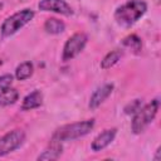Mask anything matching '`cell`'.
Returning <instances> with one entry per match:
<instances>
[{
	"mask_svg": "<svg viewBox=\"0 0 161 161\" xmlns=\"http://www.w3.org/2000/svg\"><path fill=\"white\" fill-rule=\"evenodd\" d=\"M147 10V4L143 0H128L118 6L114 11V20L118 25L128 28L133 25Z\"/></svg>",
	"mask_w": 161,
	"mask_h": 161,
	"instance_id": "cell-1",
	"label": "cell"
},
{
	"mask_svg": "<svg viewBox=\"0 0 161 161\" xmlns=\"http://www.w3.org/2000/svg\"><path fill=\"white\" fill-rule=\"evenodd\" d=\"M94 127V119H86L80 122H74L69 125H64L54 131L52 135V141L55 142H64L80 138L88 135Z\"/></svg>",
	"mask_w": 161,
	"mask_h": 161,
	"instance_id": "cell-2",
	"label": "cell"
},
{
	"mask_svg": "<svg viewBox=\"0 0 161 161\" xmlns=\"http://www.w3.org/2000/svg\"><path fill=\"white\" fill-rule=\"evenodd\" d=\"M158 107H160V101L157 98L151 101L150 103L145 104L143 107H141L133 114V118H132V122H131L132 132L136 133V135L142 133L146 130V127L155 119V117L157 114V111H158Z\"/></svg>",
	"mask_w": 161,
	"mask_h": 161,
	"instance_id": "cell-3",
	"label": "cell"
},
{
	"mask_svg": "<svg viewBox=\"0 0 161 161\" xmlns=\"http://www.w3.org/2000/svg\"><path fill=\"white\" fill-rule=\"evenodd\" d=\"M34 18V11L31 9L20 10L10 16H8L1 24V34L3 36H10L19 31L23 26H25Z\"/></svg>",
	"mask_w": 161,
	"mask_h": 161,
	"instance_id": "cell-4",
	"label": "cell"
},
{
	"mask_svg": "<svg viewBox=\"0 0 161 161\" xmlns=\"http://www.w3.org/2000/svg\"><path fill=\"white\" fill-rule=\"evenodd\" d=\"M87 35L84 33H75L73 34L64 44L63 47V54L62 58L64 62H68L73 58H75L86 47L87 44Z\"/></svg>",
	"mask_w": 161,
	"mask_h": 161,
	"instance_id": "cell-5",
	"label": "cell"
},
{
	"mask_svg": "<svg viewBox=\"0 0 161 161\" xmlns=\"http://www.w3.org/2000/svg\"><path fill=\"white\" fill-rule=\"evenodd\" d=\"M25 141V133L21 130H13L0 137V157L15 151Z\"/></svg>",
	"mask_w": 161,
	"mask_h": 161,
	"instance_id": "cell-6",
	"label": "cell"
},
{
	"mask_svg": "<svg viewBox=\"0 0 161 161\" xmlns=\"http://www.w3.org/2000/svg\"><path fill=\"white\" fill-rule=\"evenodd\" d=\"M38 8L43 11H52L65 16H70L73 14V9L64 0H40Z\"/></svg>",
	"mask_w": 161,
	"mask_h": 161,
	"instance_id": "cell-7",
	"label": "cell"
},
{
	"mask_svg": "<svg viewBox=\"0 0 161 161\" xmlns=\"http://www.w3.org/2000/svg\"><path fill=\"white\" fill-rule=\"evenodd\" d=\"M112 91H113V84H111V83L103 84V86H101L99 88H97V89L92 93V96H91V98H89V103H88L89 108H91V109L98 108V107L111 96Z\"/></svg>",
	"mask_w": 161,
	"mask_h": 161,
	"instance_id": "cell-8",
	"label": "cell"
},
{
	"mask_svg": "<svg viewBox=\"0 0 161 161\" xmlns=\"http://www.w3.org/2000/svg\"><path fill=\"white\" fill-rule=\"evenodd\" d=\"M116 133H117V128H108V130H104L103 132H101L92 141V145H91L92 150L94 152H98V151L104 150L108 145L112 143V141L116 137Z\"/></svg>",
	"mask_w": 161,
	"mask_h": 161,
	"instance_id": "cell-9",
	"label": "cell"
},
{
	"mask_svg": "<svg viewBox=\"0 0 161 161\" xmlns=\"http://www.w3.org/2000/svg\"><path fill=\"white\" fill-rule=\"evenodd\" d=\"M62 151H63V147H62V142H55V141H52V145L49 147H47L38 157L36 160L38 161H52V160H57L59 158V156L62 155Z\"/></svg>",
	"mask_w": 161,
	"mask_h": 161,
	"instance_id": "cell-10",
	"label": "cell"
},
{
	"mask_svg": "<svg viewBox=\"0 0 161 161\" xmlns=\"http://www.w3.org/2000/svg\"><path fill=\"white\" fill-rule=\"evenodd\" d=\"M43 103V94L40 91H33L28 96L24 97L23 103H21V109L23 111H30L34 108L40 107Z\"/></svg>",
	"mask_w": 161,
	"mask_h": 161,
	"instance_id": "cell-11",
	"label": "cell"
},
{
	"mask_svg": "<svg viewBox=\"0 0 161 161\" xmlns=\"http://www.w3.org/2000/svg\"><path fill=\"white\" fill-rule=\"evenodd\" d=\"M19 98V93L15 88H6L1 89L0 92V107H6L10 104H14Z\"/></svg>",
	"mask_w": 161,
	"mask_h": 161,
	"instance_id": "cell-12",
	"label": "cell"
},
{
	"mask_svg": "<svg viewBox=\"0 0 161 161\" xmlns=\"http://www.w3.org/2000/svg\"><path fill=\"white\" fill-rule=\"evenodd\" d=\"M64 29L65 24L57 18H49L44 23V30L48 34H60L64 31Z\"/></svg>",
	"mask_w": 161,
	"mask_h": 161,
	"instance_id": "cell-13",
	"label": "cell"
},
{
	"mask_svg": "<svg viewBox=\"0 0 161 161\" xmlns=\"http://www.w3.org/2000/svg\"><path fill=\"white\" fill-rule=\"evenodd\" d=\"M33 70H34V65L31 62H23L16 67L15 77L18 80H25L33 74Z\"/></svg>",
	"mask_w": 161,
	"mask_h": 161,
	"instance_id": "cell-14",
	"label": "cell"
},
{
	"mask_svg": "<svg viewBox=\"0 0 161 161\" xmlns=\"http://www.w3.org/2000/svg\"><path fill=\"white\" fill-rule=\"evenodd\" d=\"M122 52L116 49V50H112L109 53H107L104 55V58L101 60V68L102 69H109L111 67H113L121 58H122Z\"/></svg>",
	"mask_w": 161,
	"mask_h": 161,
	"instance_id": "cell-15",
	"label": "cell"
},
{
	"mask_svg": "<svg viewBox=\"0 0 161 161\" xmlns=\"http://www.w3.org/2000/svg\"><path fill=\"white\" fill-rule=\"evenodd\" d=\"M122 44L126 48H128L130 50H132L135 54H138L141 52V49H142V42L136 34H130L126 38H123Z\"/></svg>",
	"mask_w": 161,
	"mask_h": 161,
	"instance_id": "cell-16",
	"label": "cell"
},
{
	"mask_svg": "<svg viewBox=\"0 0 161 161\" xmlns=\"http://www.w3.org/2000/svg\"><path fill=\"white\" fill-rule=\"evenodd\" d=\"M141 107H142V101L141 99H133L128 104H126L123 111H125L126 114H135Z\"/></svg>",
	"mask_w": 161,
	"mask_h": 161,
	"instance_id": "cell-17",
	"label": "cell"
},
{
	"mask_svg": "<svg viewBox=\"0 0 161 161\" xmlns=\"http://www.w3.org/2000/svg\"><path fill=\"white\" fill-rule=\"evenodd\" d=\"M13 83V75L11 74H3L0 75V89H6Z\"/></svg>",
	"mask_w": 161,
	"mask_h": 161,
	"instance_id": "cell-18",
	"label": "cell"
},
{
	"mask_svg": "<svg viewBox=\"0 0 161 161\" xmlns=\"http://www.w3.org/2000/svg\"><path fill=\"white\" fill-rule=\"evenodd\" d=\"M160 152H161V147H158L157 151H156V155H155V157H153L155 161H158V160H160Z\"/></svg>",
	"mask_w": 161,
	"mask_h": 161,
	"instance_id": "cell-19",
	"label": "cell"
}]
</instances>
